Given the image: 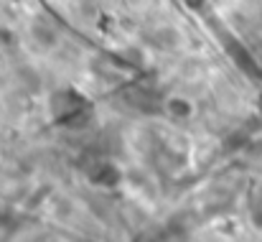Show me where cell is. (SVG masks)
I'll return each mask as SVG.
<instances>
[{"label":"cell","mask_w":262,"mask_h":242,"mask_svg":"<svg viewBox=\"0 0 262 242\" xmlns=\"http://www.w3.org/2000/svg\"><path fill=\"white\" fill-rule=\"evenodd\" d=\"M51 115L54 123L67 130H82L94 117V105L87 94L74 87H61L51 94Z\"/></svg>","instance_id":"1"},{"label":"cell","mask_w":262,"mask_h":242,"mask_svg":"<svg viewBox=\"0 0 262 242\" xmlns=\"http://www.w3.org/2000/svg\"><path fill=\"white\" fill-rule=\"evenodd\" d=\"M87 181L99 186V189H115L120 186L122 181V171L115 161H107V158H97L94 163H89L87 168Z\"/></svg>","instance_id":"2"},{"label":"cell","mask_w":262,"mask_h":242,"mask_svg":"<svg viewBox=\"0 0 262 242\" xmlns=\"http://www.w3.org/2000/svg\"><path fill=\"white\" fill-rule=\"evenodd\" d=\"M166 110H168V115H173V117H178V120H183V117H191L193 105H191L188 99H183V97H171L168 105H166Z\"/></svg>","instance_id":"3"},{"label":"cell","mask_w":262,"mask_h":242,"mask_svg":"<svg viewBox=\"0 0 262 242\" xmlns=\"http://www.w3.org/2000/svg\"><path fill=\"white\" fill-rule=\"evenodd\" d=\"M188 8H193V10H199V8H204V0H183Z\"/></svg>","instance_id":"4"}]
</instances>
